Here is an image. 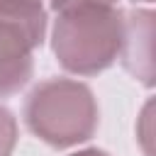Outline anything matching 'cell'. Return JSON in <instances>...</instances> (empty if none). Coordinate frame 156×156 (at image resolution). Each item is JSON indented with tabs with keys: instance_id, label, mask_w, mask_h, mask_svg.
<instances>
[{
	"instance_id": "cell-9",
	"label": "cell",
	"mask_w": 156,
	"mask_h": 156,
	"mask_svg": "<svg viewBox=\"0 0 156 156\" xmlns=\"http://www.w3.org/2000/svg\"><path fill=\"white\" fill-rule=\"evenodd\" d=\"M141 2H151V0H141Z\"/></svg>"
},
{
	"instance_id": "cell-8",
	"label": "cell",
	"mask_w": 156,
	"mask_h": 156,
	"mask_svg": "<svg viewBox=\"0 0 156 156\" xmlns=\"http://www.w3.org/2000/svg\"><path fill=\"white\" fill-rule=\"evenodd\" d=\"M2 2H15V5H41V0H2Z\"/></svg>"
},
{
	"instance_id": "cell-6",
	"label": "cell",
	"mask_w": 156,
	"mask_h": 156,
	"mask_svg": "<svg viewBox=\"0 0 156 156\" xmlns=\"http://www.w3.org/2000/svg\"><path fill=\"white\" fill-rule=\"evenodd\" d=\"M117 0H51V7L56 12H66V10H76V7H110Z\"/></svg>"
},
{
	"instance_id": "cell-7",
	"label": "cell",
	"mask_w": 156,
	"mask_h": 156,
	"mask_svg": "<svg viewBox=\"0 0 156 156\" xmlns=\"http://www.w3.org/2000/svg\"><path fill=\"white\" fill-rule=\"evenodd\" d=\"M73 156H107L105 151H98V149H85V151H78Z\"/></svg>"
},
{
	"instance_id": "cell-5",
	"label": "cell",
	"mask_w": 156,
	"mask_h": 156,
	"mask_svg": "<svg viewBox=\"0 0 156 156\" xmlns=\"http://www.w3.org/2000/svg\"><path fill=\"white\" fill-rule=\"evenodd\" d=\"M17 141V122L10 110L0 107V156H10Z\"/></svg>"
},
{
	"instance_id": "cell-2",
	"label": "cell",
	"mask_w": 156,
	"mask_h": 156,
	"mask_svg": "<svg viewBox=\"0 0 156 156\" xmlns=\"http://www.w3.org/2000/svg\"><path fill=\"white\" fill-rule=\"evenodd\" d=\"M29 129L51 146H73L90 139L98 129V105L88 85L54 78L39 83L24 107Z\"/></svg>"
},
{
	"instance_id": "cell-1",
	"label": "cell",
	"mask_w": 156,
	"mask_h": 156,
	"mask_svg": "<svg viewBox=\"0 0 156 156\" xmlns=\"http://www.w3.org/2000/svg\"><path fill=\"white\" fill-rule=\"evenodd\" d=\"M124 15L110 7H76L58 12L54 24V51L58 63L78 76L107 68L122 51Z\"/></svg>"
},
{
	"instance_id": "cell-4",
	"label": "cell",
	"mask_w": 156,
	"mask_h": 156,
	"mask_svg": "<svg viewBox=\"0 0 156 156\" xmlns=\"http://www.w3.org/2000/svg\"><path fill=\"white\" fill-rule=\"evenodd\" d=\"M151 37H154V15L151 12H132L124 15V41H122V61L132 76L154 83L151 66Z\"/></svg>"
},
{
	"instance_id": "cell-3",
	"label": "cell",
	"mask_w": 156,
	"mask_h": 156,
	"mask_svg": "<svg viewBox=\"0 0 156 156\" xmlns=\"http://www.w3.org/2000/svg\"><path fill=\"white\" fill-rule=\"evenodd\" d=\"M46 32L41 5H15L0 0V98L17 93L32 78V51Z\"/></svg>"
}]
</instances>
